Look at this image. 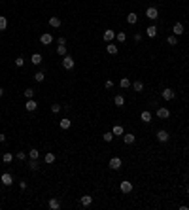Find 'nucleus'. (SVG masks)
I'll return each mask as SVG.
<instances>
[{
  "label": "nucleus",
  "mask_w": 189,
  "mask_h": 210,
  "mask_svg": "<svg viewBox=\"0 0 189 210\" xmlns=\"http://www.w3.org/2000/svg\"><path fill=\"white\" fill-rule=\"evenodd\" d=\"M121 165H123V161L119 159V157H112V159H110V169L119 170V169H121Z\"/></svg>",
  "instance_id": "obj_4"
},
{
  "label": "nucleus",
  "mask_w": 189,
  "mask_h": 210,
  "mask_svg": "<svg viewBox=\"0 0 189 210\" xmlns=\"http://www.w3.org/2000/svg\"><path fill=\"white\" fill-rule=\"evenodd\" d=\"M119 85H121V87H123V89H127V87H131V85H132V83H131V80H129V78H123V80H121V82H119Z\"/></svg>",
  "instance_id": "obj_31"
},
{
  "label": "nucleus",
  "mask_w": 189,
  "mask_h": 210,
  "mask_svg": "<svg viewBox=\"0 0 189 210\" xmlns=\"http://www.w3.org/2000/svg\"><path fill=\"white\" fill-rule=\"evenodd\" d=\"M104 85H106V89H112V87H113V82H112V80H108V82L104 83Z\"/></svg>",
  "instance_id": "obj_41"
},
{
  "label": "nucleus",
  "mask_w": 189,
  "mask_h": 210,
  "mask_svg": "<svg viewBox=\"0 0 189 210\" xmlns=\"http://www.w3.org/2000/svg\"><path fill=\"white\" fill-rule=\"evenodd\" d=\"M146 34H148L149 38H155V36H157V28H155V25H149V27L146 28Z\"/></svg>",
  "instance_id": "obj_17"
},
{
  "label": "nucleus",
  "mask_w": 189,
  "mask_h": 210,
  "mask_svg": "<svg viewBox=\"0 0 189 210\" xmlns=\"http://www.w3.org/2000/svg\"><path fill=\"white\" fill-rule=\"evenodd\" d=\"M23 64H25V59H23V57H21V55H19V57H17V59H15V66H19V68H21V66H23Z\"/></svg>",
  "instance_id": "obj_38"
},
{
  "label": "nucleus",
  "mask_w": 189,
  "mask_h": 210,
  "mask_svg": "<svg viewBox=\"0 0 189 210\" xmlns=\"http://www.w3.org/2000/svg\"><path fill=\"white\" fill-rule=\"evenodd\" d=\"M155 136H157V140H159V142H168L170 134H168V132L165 131V129H161V131H157V134H155Z\"/></svg>",
  "instance_id": "obj_5"
},
{
  "label": "nucleus",
  "mask_w": 189,
  "mask_h": 210,
  "mask_svg": "<svg viewBox=\"0 0 189 210\" xmlns=\"http://www.w3.org/2000/svg\"><path fill=\"white\" fill-rule=\"evenodd\" d=\"M27 155H28V159H38V157H40V151H38V150H34V148H32V150L28 151Z\"/></svg>",
  "instance_id": "obj_26"
},
{
  "label": "nucleus",
  "mask_w": 189,
  "mask_h": 210,
  "mask_svg": "<svg viewBox=\"0 0 189 210\" xmlns=\"http://www.w3.org/2000/svg\"><path fill=\"white\" fill-rule=\"evenodd\" d=\"M70 125H72V121H70V119H68V117H63V119H61V121H59V127L63 129V131H66V129H70Z\"/></svg>",
  "instance_id": "obj_15"
},
{
  "label": "nucleus",
  "mask_w": 189,
  "mask_h": 210,
  "mask_svg": "<svg viewBox=\"0 0 189 210\" xmlns=\"http://www.w3.org/2000/svg\"><path fill=\"white\" fill-rule=\"evenodd\" d=\"M49 27L59 28V27H61V17H57V15H51V17H49Z\"/></svg>",
  "instance_id": "obj_14"
},
{
  "label": "nucleus",
  "mask_w": 189,
  "mask_h": 210,
  "mask_svg": "<svg viewBox=\"0 0 189 210\" xmlns=\"http://www.w3.org/2000/svg\"><path fill=\"white\" fill-rule=\"evenodd\" d=\"M25 97H27V99H34V89H32V87H27V89H25Z\"/></svg>",
  "instance_id": "obj_33"
},
{
  "label": "nucleus",
  "mask_w": 189,
  "mask_h": 210,
  "mask_svg": "<svg viewBox=\"0 0 189 210\" xmlns=\"http://www.w3.org/2000/svg\"><path fill=\"white\" fill-rule=\"evenodd\" d=\"M36 108H38L36 101H34V99H28V101H27V104H25V110H27V112H34Z\"/></svg>",
  "instance_id": "obj_9"
},
{
  "label": "nucleus",
  "mask_w": 189,
  "mask_h": 210,
  "mask_svg": "<svg viewBox=\"0 0 189 210\" xmlns=\"http://www.w3.org/2000/svg\"><path fill=\"white\" fill-rule=\"evenodd\" d=\"M55 159H57V157H55V153H51V151H47V153H45V157H44V161L47 165H53Z\"/></svg>",
  "instance_id": "obj_21"
},
{
  "label": "nucleus",
  "mask_w": 189,
  "mask_h": 210,
  "mask_svg": "<svg viewBox=\"0 0 189 210\" xmlns=\"http://www.w3.org/2000/svg\"><path fill=\"white\" fill-rule=\"evenodd\" d=\"M63 68L64 70H72L74 68V59L70 57V55H64L63 57Z\"/></svg>",
  "instance_id": "obj_2"
},
{
  "label": "nucleus",
  "mask_w": 189,
  "mask_h": 210,
  "mask_svg": "<svg viewBox=\"0 0 189 210\" xmlns=\"http://www.w3.org/2000/svg\"><path fill=\"white\" fill-rule=\"evenodd\" d=\"M161 97L165 99V101H172V99L176 97V93L172 91L170 87H167V89H163V91H161Z\"/></svg>",
  "instance_id": "obj_3"
},
{
  "label": "nucleus",
  "mask_w": 189,
  "mask_h": 210,
  "mask_svg": "<svg viewBox=\"0 0 189 210\" xmlns=\"http://www.w3.org/2000/svg\"><path fill=\"white\" fill-rule=\"evenodd\" d=\"M134 140H136V136L132 132H123V142L125 144H134Z\"/></svg>",
  "instance_id": "obj_11"
},
{
  "label": "nucleus",
  "mask_w": 189,
  "mask_h": 210,
  "mask_svg": "<svg viewBox=\"0 0 189 210\" xmlns=\"http://www.w3.org/2000/svg\"><path fill=\"white\" fill-rule=\"evenodd\" d=\"M61 108H63L61 104H53V106H51V112H53V114H59V112H61Z\"/></svg>",
  "instance_id": "obj_39"
},
{
  "label": "nucleus",
  "mask_w": 189,
  "mask_h": 210,
  "mask_svg": "<svg viewBox=\"0 0 189 210\" xmlns=\"http://www.w3.org/2000/svg\"><path fill=\"white\" fill-rule=\"evenodd\" d=\"M119 189H121L123 193H131V191H132V184L127 182V180H123V182L119 184Z\"/></svg>",
  "instance_id": "obj_6"
},
{
  "label": "nucleus",
  "mask_w": 189,
  "mask_h": 210,
  "mask_svg": "<svg viewBox=\"0 0 189 210\" xmlns=\"http://www.w3.org/2000/svg\"><path fill=\"white\" fill-rule=\"evenodd\" d=\"M136 21H138V14H134V11H131V14L127 15V23H129V25H134Z\"/></svg>",
  "instance_id": "obj_19"
},
{
  "label": "nucleus",
  "mask_w": 189,
  "mask_h": 210,
  "mask_svg": "<svg viewBox=\"0 0 189 210\" xmlns=\"http://www.w3.org/2000/svg\"><path fill=\"white\" fill-rule=\"evenodd\" d=\"M8 28V19L4 15H0V30H6Z\"/></svg>",
  "instance_id": "obj_29"
},
{
  "label": "nucleus",
  "mask_w": 189,
  "mask_h": 210,
  "mask_svg": "<svg viewBox=\"0 0 189 210\" xmlns=\"http://www.w3.org/2000/svg\"><path fill=\"white\" fill-rule=\"evenodd\" d=\"M0 180H2L4 186H11V184H14V178H11V174H9V172H4L2 176H0Z\"/></svg>",
  "instance_id": "obj_8"
},
{
  "label": "nucleus",
  "mask_w": 189,
  "mask_h": 210,
  "mask_svg": "<svg viewBox=\"0 0 189 210\" xmlns=\"http://www.w3.org/2000/svg\"><path fill=\"white\" fill-rule=\"evenodd\" d=\"M91 203H93V197H91V195L80 197V205H81V206H85V208H87V206H91Z\"/></svg>",
  "instance_id": "obj_10"
},
{
  "label": "nucleus",
  "mask_w": 189,
  "mask_h": 210,
  "mask_svg": "<svg viewBox=\"0 0 189 210\" xmlns=\"http://www.w3.org/2000/svg\"><path fill=\"white\" fill-rule=\"evenodd\" d=\"M34 80H36V82H44V80H45V74L40 70V72H36V74H34Z\"/></svg>",
  "instance_id": "obj_35"
},
{
  "label": "nucleus",
  "mask_w": 189,
  "mask_h": 210,
  "mask_svg": "<svg viewBox=\"0 0 189 210\" xmlns=\"http://www.w3.org/2000/svg\"><path fill=\"white\" fill-rule=\"evenodd\" d=\"M167 42L170 46H178V36H176V34H170V36L167 38Z\"/></svg>",
  "instance_id": "obj_27"
},
{
  "label": "nucleus",
  "mask_w": 189,
  "mask_h": 210,
  "mask_svg": "<svg viewBox=\"0 0 189 210\" xmlns=\"http://www.w3.org/2000/svg\"><path fill=\"white\" fill-rule=\"evenodd\" d=\"M106 51H108L110 55H117V51H119V49H117V46H115V44L108 42V46H106Z\"/></svg>",
  "instance_id": "obj_20"
},
{
  "label": "nucleus",
  "mask_w": 189,
  "mask_h": 210,
  "mask_svg": "<svg viewBox=\"0 0 189 210\" xmlns=\"http://www.w3.org/2000/svg\"><path fill=\"white\" fill-rule=\"evenodd\" d=\"M2 95H4V89H2V87H0V97H2Z\"/></svg>",
  "instance_id": "obj_44"
},
{
  "label": "nucleus",
  "mask_w": 189,
  "mask_h": 210,
  "mask_svg": "<svg viewBox=\"0 0 189 210\" xmlns=\"http://www.w3.org/2000/svg\"><path fill=\"white\" fill-rule=\"evenodd\" d=\"M102 140H104V142H112V140H113V132H112V131L104 132V134H102Z\"/></svg>",
  "instance_id": "obj_28"
},
{
  "label": "nucleus",
  "mask_w": 189,
  "mask_h": 210,
  "mask_svg": "<svg viewBox=\"0 0 189 210\" xmlns=\"http://www.w3.org/2000/svg\"><path fill=\"white\" fill-rule=\"evenodd\" d=\"M113 104H115V106H123V104H125V97H123V95H115Z\"/></svg>",
  "instance_id": "obj_25"
},
{
  "label": "nucleus",
  "mask_w": 189,
  "mask_h": 210,
  "mask_svg": "<svg viewBox=\"0 0 189 210\" xmlns=\"http://www.w3.org/2000/svg\"><path fill=\"white\" fill-rule=\"evenodd\" d=\"M2 161H4V163H11V161H14V155H11V153H8V151H6L4 155H2Z\"/></svg>",
  "instance_id": "obj_34"
},
{
  "label": "nucleus",
  "mask_w": 189,
  "mask_h": 210,
  "mask_svg": "<svg viewBox=\"0 0 189 210\" xmlns=\"http://www.w3.org/2000/svg\"><path fill=\"white\" fill-rule=\"evenodd\" d=\"M30 63L34 64V66L42 64V55H40V53H32V57H30Z\"/></svg>",
  "instance_id": "obj_16"
},
{
  "label": "nucleus",
  "mask_w": 189,
  "mask_h": 210,
  "mask_svg": "<svg viewBox=\"0 0 189 210\" xmlns=\"http://www.w3.org/2000/svg\"><path fill=\"white\" fill-rule=\"evenodd\" d=\"M112 132H113V136H123V132H125V129H123L121 125H115V127L112 129Z\"/></svg>",
  "instance_id": "obj_23"
},
{
  "label": "nucleus",
  "mask_w": 189,
  "mask_h": 210,
  "mask_svg": "<svg viewBox=\"0 0 189 210\" xmlns=\"http://www.w3.org/2000/svg\"><path fill=\"white\" fill-rule=\"evenodd\" d=\"M115 40L119 42V44H121V42H125V40H127V34H125V32H117V34H115Z\"/></svg>",
  "instance_id": "obj_32"
},
{
  "label": "nucleus",
  "mask_w": 189,
  "mask_h": 210,
  "mask_svg": "<svg viewBox=\"0 0 189 210\" xmlns=\"http://www.w3.org/2000/svg\"><path fill=\"white\" fill-rule=\"evenodd\" d=\"M57 53L64 57V55H66V46H57Z\"/></svg>",
  "instance_id": "obj_37"
},
{
  "label": "nucleus",
  "mask_w": 189,
  "mask_h": 210,
  "mask_svg": "<svg viewBox=\"0 0 189 210\" xmlns=\"http://www.w3.org/2000/svg\"><path fill=\"white\" fill-rule=\"evenodd\" d=\"M132 89H134V91H144V83H142V82H134V83H132Z\"/></svg>",
  "instance_id": "obj_30"
},
{
  "label": "nucleus",
  "mask_w": 189,
  "mask_h": 210,
  "mask_svg": "<svg viewBox=\"0 0 189 210\" xmlns=\"http://www.w3.org/2000/svg\"><path fill=\"white\" fill-rule=\"evenodd\" d=\"M0 142H6V136H4V132H0Z\"/></svg>",
  "instance_id": "obj_43"
},
{
  "label": "nucleus",
  "mask_w": 189,
  "mask_h": 210,
  "mask_svg": "<svg viewBox=\"0 0 189 210\" xmlns=\"http://www.w3.org/2000/svg\"><path fill=\"white\" fill-rule=\"evenodd\" d=\"M28 167H30L32 170H36V169H38V163H36V159H30V163H28Z\"/></svg>",
  "instance_id": "obj_40"
},
{
  "label": "nucleus",
  "mask_w": 189,
  "mask_h": 210,
  "mask_svg": "<svg viewBox=\"0 0 189 210\" xmlns=\"http://www.w3.org/2000/svg\"><path fill=\"white\" fill-rule=\"evenodd\" d=\"M157 117H161V119L170 117V110H168V108H159L157 110Z\"/></svg>",
  "instance_id": "obj_13"
},
{
  "label": "nucleus",
  "mask_w": 189,
  "mask_h": 210,
  "mask_svg": "<svg viewBox=\"0 0 189 210\" xmlns=\"http://www.w3.org/2000/svg\"><path fill=\"white\" fill-rule=\"evenodd\" d=\"M104 40H106V42H112L113 40V38H115V32H113V30H104Z\"/></svg>",
  "instance_id": "obj_24"
},
{
  "label": "nucleus",
  "mask_w": 189,
  "mask_h": 210,
  "mask_svg": "<svg viewBox=\"0 0 189 210\" xmlns=\"http://www.w3.org/2000/svg\"><path fill=\"white\" fill-rule=\"evenodd\" d=\"M146 17L151 19V21H153V19H157L159 17V9L155 8V6H149V8L146 9Z\"/></svg>",
  "instance_id": "obj_1"
},
{
  "label": "nucleus",
  "mask_w": 189,
  "mask_h": 210,
  "mask_svg": "<svg viewBox=\"0 0 189 210\" xmlns=\"http://www.w3.org/2000/svg\"><path fill=\"white\" fill-rule=\"evenodd\" d=\"M47 205H49L51 210H59V208H61V203H59V199H55V197H53V199H49Z\"/></svg>",
  "instance_id": "obj_18"
},
{
  "label": "nucleus",
  "mask_w": 189,
  "mask_h": 210,
  "mask_svg": "<svg viewBox=\"0 0 189 210\" xmlns=\"http://www.w3.org/2000/svg\"><path fill=\"white\" fill-rule=\"evenodd\" d=\"M59 46H66V40L64 38H59Z\"/></svg>",
  "instance_id": "obj_42"
},
{
  "label": "nucleus",
  "mask_w": 189,
  "mask_h": 210,
  "mask_svg": "<svg viewBox=\"0 0 189 210\" xmlns=\"http://www.w3.org/2000/svg\"><path fill=\"white\" fill-rule=\"evenodd\" d=\"M140 119H142L144 123H149V121H151V112H148V110L142 112V114H140Z\"/></svg>",
  "instance_id": "obj_22"
},
{
  "label": "nucleus",
  "mask_w": 189,
  "mask_h": 210,
  "mask_svg": "<svg viewBox=\"0 0 189 210\" xmlns=\"http://www.w3.org/2000/svg\"><path fill=\"white\" fill-rule=\"evenodd\" d=\"M187 195H189V187H187Z\"/></svg>",
  "instance_id": "obj_45"
},
{
  "label": "nucleus",
  "mask_w": 189,
  "mask_h": 210,
  "mask_svg": "<svg viewBox=\"0 0 189 210\" xmlns=\"http://www.w3.org/2000/svg\"><path fill=\"white\" fill-rule=\"evenodd\" d=\"M40 42L44 44V46H49L51 42H53V36H51L49 32H45V34H42V36H40Z\"/></svg>",
  "instance_id": "obj_12"
},
{
  "label": "nucleus",
  "mask_w": 189,
  "mask_h": 210,
  "mask_svg": "<svg viewBox=\"0 0 189 210\" xmlns=\"http://www.w3.org/2000/svg\"><path fill=\"white\" fill-rule=\"evenodd\" d=\"M172 32H174L176 36H182V34L185 32V27H184L182 23H174V27H172Z\"/></svg>",
  "instance_id": "obj_7"
},
{
  "label": "nucleus",
  "mask_w": 189,
  "mask_h": 210,
  "mask_svg": "<svg viewBox=\"0 0 189 210\" xmlns=\"http://www.w3.org/2000/svg\"><path fill=\"white\" fill-rule=\"evenodd\" d=\"M27 153H25V151H17V155H15V159H17V161H25V159H27Z\"/></svg>",
  "instance_id": "obj_36"
}]
</instances>
